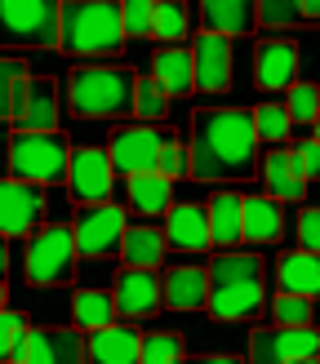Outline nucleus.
Listing matches in <instances>:
<instances>
[{
    "label": "nucleus",
    "mask_w": 320,
    "mask_h": 364,
    "mask_svg": "<svg viewBox=\"0 0 320 364\" xmlns=\"http://www.w3.org/2000/svg\"><path fill=\"white\" fill-rule=\"evenodd\" d=\"M258 124L254 112L218 107L191 116V178L201 182H236L258 169Z\"/></svg>",
    "instance_id": "f257e3e1"
},
{
    "label": "nucleus",
    "mask_w": 320,
    "mask_h": 364,
    "mask_svg": "<svg viewBox=\"0 0 320 364\" xmlns=\"http://www.w3.org/2000/svg\"><path fill=\"white\" fill-rule=\"evenodd\" d=\"M209 280L213 294L205 311L213 320H249L262 311V258L258 253H218L209 262Z\"/></svg>",
    "instance_id": "f03ea898"
},
{
    "label": "nucleus",
    "mask_w": 320,
    "mask_h": 364,
    "mask_svg": "<svg viewBox=\"0 0 320 364\" xmlns=\"http://www.w3.org/2000/svg\"><path fill=\"white\" fill-rule=\"evenodd\" d=\"M134 94H138V76L124 67H76L63 80V98L71 107V116H85V120L129 116Z\"/></svg>",
    "instance_id": "7ed1b4c3"
},
{
    "label": "nucleus",
    "mask_w": 320,
    "mask_h": 364,
    "mask_svg": "<svg viewBox=\"0 0 320 364\" xmlns=\"http://www.w3.org/2000/svg\"><path fill=\"white\" fill-rule=\"evenodd\" d=\"M124 45V14L107 0H71L63 5V45L67 58H112Z\"/></svg>",
    "instance_id": "20e7f679"
},
{
    "label": "nucleus",
    "mask_w": 320,
    "mask_h": 364,
    "mask_svg": "<svg viewBox=\"0 0 320 364\" xmlns=\"http://www.w3.org/2000/svg\"><path fill=\"white\" fill-rule=\"evenodd\" d=\"M67 173H71V147L58 129L53 134H14L9 138V178L45 187V182H58Z\"/></svg>",
    "instance_id": "39448f33"
},
{
    "label": "nucleus",
    "mask_w": 320,
    "mask_h": 364,
    "mask_svg": "<svg viewBox=\"0 0 320 364\" xmlns=\"http://www.w3.org/2000/svg\"><path fill=\"white\" fill-rule=\"evenodd\" d=\"M76 231L71 227H45L27 235V253H23V271H27V284L36 289H49V284H67L76 276Z\"/></svg>",
    "instance_id": "423d86ee"
},
{
    "label": "nucleus",
    "mask_w": 320,
    "mask_h": 364,
    "mask_svg": "<svg viewBox=\"0 0 320 364\" xmlns=\"http://www.w3.org/2000/svg\"><path fill=\"white\" fill-rule=\"evenodd\" d=\"M5 45H31V49H58L63 45V5L53 0H5L0 5Z\"/></svg>",
    "instance_id": "0eeeda50"
},
{
    "label": "nucleus",
    "mask_w": 320,
    "mask_h": 364,
    "mask_svg": "<svg viewBox=\"0 0 320 364\" xmlns=\"http://www.w3.org/2000/svg\"><path fill=\"white\" fill-rule=\"evenodd\" d=\"M5 116L14 134H53L58 124V89L53 80H23L5 94Z\"/></svg>",
    "instance_id": "6e6552de"
},
{
    "label": "nucleus",
    "mask_w": 320,
    "mask_h": 364,
    "mask_svg": "<svg viewBox=\"0 0 320 364\" xmlns=\"http://www.w3.org/2000/svg\"><path fill=\"white\" fill-rule=\"evenodd\" d=\"M320 360V333L311 329H284V324H267V329L249 333V364H302Z\"/></svg>",
    "instance_id": "1a4fd4ad"
},
{
    "label": "nucleus",
    "mask_w": 320,
    "mask_h": 364,
    "mask_svg": "<svg viewBox=\"0 0 320 364\" xmlns=\"http://www.w3.org/2000/svg\"><path fill=\"white\" fill-rule=\"evenodd\" d=\"M169 134H160L156 124H124V129L112 134V169L124 178H138V173H156L160 169V151H165Z\"/></svg>",
    "instance_id": "9d476101"
},
{
    "label": "nucleus",
    "mask_w": 320,
    "mask_h": 364,
    "mask_svg": "<svg viewBox=\"0 0 320 364\" xmlns=\"http://www.w3.org/2000/svg\"><path fill=\"white\" fill-rule=\"evenodd\" d=\"M76 249H80V258H107L112 249L124 245V231H129V218H124L120 205H85L76 213Z\"/></svg>",
    "instance_id": "9b49d317"
},
{
    "label": "nucleus",
    "mask_w": 320,
    "mask_h": 364,
    "mask_svg": "<svg viewBox=\"0 0 320 364\" xmlns=\"http://www.w3.org/2000/svg\"><path fill=\"white\" fill-rule=\"evenodd\" d=\"M112 156L102 147H76L71 151V173H67V191L80 205H107L112 200Z\"/></svg>",
    "instance_id": "f8f14e48"
},
{
    "label": "nucleus",
    "mask_w": 320,
    "mask_h": 364,
    "mask_svg": "<svg viewBox=\"0 0 320 364\" xmlns=\"http://www.w3.org/2000/svg\"><path fill=\"white\" fill-rule=\"evenodd\" d=\"M116 311L124 320H147L165 306V276L156 271H142V267H124L116 276Z\"/></svg>",
    "instance_id": "ddd939ff"
},
{
    "label": "nucleus",
    "mask_w": 320,
    "mask_h": 364,
    "mask_svg": "<svg viewBox=\"0 0 320 364\" xmlns=\"http://www.w3.org/2000/svg\"><path fill=\"white\" fill-rule=\"evenodd\" d=\"M41 218H45V191L31 187V182L5 178V187H0V227H5V235H14V240L36 235Z\"/></svg>",
    "instance_id": "4468645a"
},
{
    "label": "nucleus",
    "mask_w": 320,
    "mask_h": 364,
    "mask_svg": "<svg viewBox=\"0 0 320 364\" xmlns=\"http://www.w3.org/2000/svg\"><path fill=\"white\" fill-rule=\"evenodd\" d=\"M9 364H89V338L76 329H36Z\"/></svg>",
    "instance_id": "2eb2a0df"
},
{
    "label": "nucleus",
    "mask_w": 320,
    "mask_h": 364,
    "mask_svg": "<svg viewBox=\"0 0 320 364\" xmlns=\"http://www.w3.org/2000/svg\"><path fill=\"white\" fill-rule=\"evenodd\" d=\"M191 58H196V89H201V94H223V89H231V41L227 36L201 31L191 41Z\"/></svg>",
    "instance_id": "dca6fc26"
},
{
    "label": "nucleus",
    "mask_w": 320,
    "mask_h": 364,
    "mask_svg": "<svg viewBox=\"0 0 320 364\" xmlns=\"http://www.w3.org/2000/svg\"><path fill=\"white\" fill-rule=\"evenodd\" d=\"M298 45L294 41H267L254 53V80L258 89L276 94V89H294L298 80Z\"/></svg>",
    "instance_id": "f3484780"
},
{
    "label": "nucleus",
    "mask_w": 320,
    "mask_h": 364,
    "mask_svg": "<svg viewBox=\"0 0 320 364\" xmlns=\"http://www.w3.org/2000/svg\"><path fill=\"white\" fill-rule=\"evenodd\" d=\"M89 364H142V333L120 320L89 333Z\"/></svg>",
    "instance_id": "a211bd4d"
},
{
    "label": "nucleus",
    "mask_w": 320,
    "mask_h": 364,
    "mask_svg": "<svg viewBox=\"0 0 320 364\" xmlns=\"http://www.w3.org/2000/svg\"><path fill=\"white\" fill-rule=\"evenodd\" d=\"M165 240L174 249H183V253H201L213 245V231H209V209L201 205H174L165 213Z\"/></svg>",
    "instance_id": "6ab92c4d"
},
{
    "label": "nucleus",
    "mask_w": 320,
    "mask_h": 364,
    "mask_svg": "<svg viewBox=\"0 0 320 364\" xmlns=\"http://www.w3.org/2000/svg\"><path fill=\"white\" fill-rule=\"evenodd\" d=\"M209 294H213L209 267H169L165 271V306H174V311L209 306Z\"/></svg>",
    "instance_id": "aec40b11"
},
{
    "label": "nucleus",
    "mask_w": 320,
    "mask_h": 364,
    "mask_svg": "<svg viewBox=\"0 0 320 364\" xmlns=\"http://www.w3.org/2000/svg\"><path fill=\"white\" fill-rule=\"evenodd\" d=\"M262 182L272 200H302L307 196V178H302L298 160H294V147H276L262 156Z\"/></svg>",
    "instance_id": "412c9836"
},
{
    "label": "nucleus",
    "mask_w": 320,
    "mask_h": 364,
    "mask_svg": "<svg viewBox=\"0 0 320 364\" xmlns=\"http://www.w3.org/2000/svg\"><path fill=\"white\" fill-rule=\"evenodd\" d=\"M209 231H213V245L223 253H231L245 240V196L236 191H218L209 200Z\"/></svg>",
    "instance_id": "4be33fe9"
},
{
    "label": "nucleus",
    "mask_w": 320,
    "mask_h": 364,
    "mask_svg": "<svg viewBox=\"0 0 320 364\" xmlns=\"http://www.w3.org/2000/svg\"><path fill=\"white\" fill-rule=\"evenodd\" d=\"M276 284L280 294H298V298H320V253H284L276 262Z\"/></svg>",
    "instance_id": "5701e85b"
},
{
    "label": "nucleus",
    "mask_w": 320,
    "mask_h": 364,
    "mask_svg": "<svg viewBox=\"0 0 320 364\" xmlns=\"http://www.w3.org/2000/svg\"><path fill=\"white\" fill-rule=\"evenodd\" d=\"M201 18H205V31L231 41V36H245L258 27V5H245V0H205Z\"/></svg>",
    "instance_id": "b1692460"
},
{
    "label": "nucleus",
    "mask_w": 320,
    "mask_h": 364,
    "mask_svg": "<svg viewBox=\"0 0 320 364\" xmlns=\"http://www.w3.org/2000/svg\"><path fill=\"white\" fill-rule=\"evenodd\" d=\"M151 80L165 89V94H191L196 89V58H191V49H156V58H151Z\"/></svg>",
    "instance_id": "393cba45"
},
{
    "label": "nucleus",
    "mask_w": 320,
    "mask_h": 364,
    "mask_svg": "<svg viewBox=\"0 0 320 364\" xmlns=\"http://www.w3.org/2000/svg\"><path fill=\"white\" fill-rule=\"evenodd\" d=\"M165 227H147V223H138L124 231V245H120V262L124 267H142V271H156L160 262H165Z\"/></svg>",
    "instance_id": "a878e982"
},
{
    "label": "nucleus",
    "mask_w": 320,
    "mask_h": 364,
    "mask_svg": "<svg viewBox=\"0 0 320 364\" xmlns=\"http://www.w3.org/2000/svg\"><path fill=\"white\" fill-rule=\"evenodd\" d=\"M284 231V213L280 200L272 196H245V240L249 245H272Z\"/></svg>",
    "instance_id": "bb28decb"
},
{
    "label": "nucleus",
    "mask_w": 320,
    "mask_h": 364,
    "mask_svg": "<svg viewBox=\"0 0 320 364\" xmlns=\"http://www.w3.org/2000/svg\"><path fill=\"white\" fill-rule=\"evenodd\" d=\"M116 294H107V289H80L76 298H71V320H76L80 333H98L107 324H116Z\"/></svg>",
    "instance_id": "cd10ccee"
},
{
    "label": "nucleus",
    "mask_w": 320,
    "mask_h": 364,
    "mask_svg": "<svg viewBox=\"0 0 320 364\" xmlns=\"http://www.w3.org/2000/svg\"><path fill=\"white\" fill-rule=\"evenodd\" d=\"M129 209L142 213V218L169 213L174 209V182L165 173H138V178H129Z\"/></svg>",
    "instance_id": "c85d7f7f"
},
{
    "label": "nucleus",
    "mask_w": 320,
    "mask_h": 364,
    "mask_svg": "<svg viewBox=\"0 0 320 364\" xmlns=\"http://www.w3.org/2000/svg\"><path fill=\"white\" fill-rule=\"evenodd\" d=\"M187 27H191V14L187 5H174V0H165V5H156V41H165V45H178V41H187Z\"/></svg>",
    "instance_id": "c756f323"
},
{
    "label": "nucleus",
    "mask_w": 320,
    "mask_h": 364,
    "mask_svg": "<svg viewBox=\"0 0 320 364\" xmlns=\"http://www.w3.org/2000/svg\"><path fill=\"white\" fill-rule=\"evenodd\" d=\"M187 347L178 333H147L142 338V364H183Z\"/></svg>",
    "instance_id": "7c9ffc66"
},
{
    "label": "nucleus",
    "mask_w": 320,
    "mask_h": 364,
    "mask_svg": "<svg viewBox=\"0 0 320 364\" xmlns=\"http://www.w3.org/2000/svg\"><path fill=\"white\" fill-rule=\"evenodd\" d=\"M254 124H258V138L262 142H284L289 138V107H280V102H262L254 107Z\"/></svg>",
    "instance_id": "2f4dec72"
},
{
    "label": "nucleus",
    "mask_w": 320,
    "mask_h": 364,
    "mask_svg": "<svg viewBox=\"0 0 320 364\" xmlns=\"http://www.w3.org/2000/svg\"><path fill=\"white\" fill-rule=\"evenodd\" d=\"M31 333H36V329L27 324L23 311H5V316H0V355H5V360H18V351L27 347Z\"/></svg>",
    "instance_id": "473e14b6"
},
{
    "label": "nucleus",
    "mask_w": 320,
    "mask_h": 364,
    "mask_svg": "<svg viewBox=\"0 0 320 364\" xmlns=\"http://www.w3.org/2000/svg\"><path fill=\"white\" fill-rule=\"evenodd\" d=\"M272 320L284 324V329H307L311 324V298H298V294L272 298Z\"/></svg>",
    "instance_id": "72a5a7b5"
},
{
    "label": "nucleus",
    "mask_w": 320,
    "mask_h": 364,
    "mask_svg": "<svg viewBox=\"0 0 320 364\" xmlns=\"http://www.w3.org/2000/svg\"><path fill=\"white\" fill-rule=\"evenodd\" d=\"M284 107H289V120L294 124H316L320 120V89L316 85H294Z\"/></svg>",
    "instance_id": "f704fd0d"
},
{
    "label": "nucleus",
    "mask_w": 320,
    "mask_h": 364,
    "mask_svg": "<svg viewBox=\"0 0 320 364\" xmlns=\"http://www.w3.org/2000/svg\"><path fill=\"white\" fill-rule=\"evenodd\" d=\"M165 107H169V94H165V89H160L156 80H138L134 116H142V120H165Z\"/></svg>",
    "instance_id": "c9c22d12"
},
{
    "label": "nucleus",
    "mask_w": 320,
    "mask_h": 364,
    "mask_svg": "<svg viewBox=\"0 0 320 364\" xmlns=\"http://www.w3.org/2000/svg\"><path fill=\"white\" fill-rule=\"evenodd\" d=\"M120 14H124V36L156 31V5L151 0H129V5H120Z\"/></svg>",
    "instance_id": "e433bc0d"
},
{
    "label": "nucleus",
    "mask_w": 320,
    "mask_h": 364,
    "mask_svg": "<svg viewBox=\"0 0 320 364\" xmlns=\"http://www.w3.org/2000/svg\"><path fill=\"white\" fill-rule=\"evenodd\" d=\"M258 23H267V27H294V23H302V14H298V5L289 0H262L258 5Z\"/></svg>",
    "instance_id": "4c0bfd02"
},
{
    "label": "nucleus",
    "mask_w": 320,
    "mask_h": 364,
    "mask_svg": "<svg viewBox=\"0 0 320 364\" xmlns=\"http://www.w3.org/2000/svg\"><path fill=\"white\" fill-rule=\"evenodd\" d=\"M156 173H165L169 182L174 178H183V173H191V151H183V147H178V142L169 138L165 142V151H160V169Z\"/></svg>",
    "instance_id": "58836bf2"
},
{
    "label": "nucleus",
    "mask_w": 320,
    "mask_h": 364,
    "mask_svg": "<svg viewBox=\"0 0 320 364\" xmlns=\"http://www.w3.org/2000/svg\"><path fill=\"white\" fill-rule=\"evenodd\" d=\"M298 245L307 253H320V209H302L298 213Z\"/></svg>",
    "instance_id": "ea45409f"
},
{
    "label": "nucleus",
    "mask_w": 320,
    "mask_h": 364,
    "mask_svg": "<svg viewBox=\"0 0 320 364\" xmlns=\"http://www.w3.org/2000/svg\"><path fill=\"white\" fill-rule=\"evenodd\" d=\"M294 160H298L302 178H320V142H316V138L298 142V147H294Z\"/></svg>",
    "instance_id": "a19ab883"
},
{
    "label": "nucleus",
    "mask_w": 320,
    "mask_h": 364,
    "mask_svg": "<svg viewBox=\"0 0 320 364\" xmlns=\"http://www.w3.org/2000/svg\"><path fill=\"white\" fill-rule=\"evenodd\" d=\"M0 80H5V94H9L14 85L31 80V76H27V63H23V58H5V63H0Z\"/></svg>",
    "instance_id": "79ce46f5"
},
{
    "label": "nucleus",
    "mask_w": 320,
    "mask_h": 364,
    "mask_svg": "<svg viewBox=\"0 0 320 364\" xmlns=\"http://www.w3.org/2000/svg\"><path fill=\"white\" fill-rule=\"evenodd\" d=\"M298 14L302 23H320V0H298Z\"/></svg>",
    "instance_id": "37998d69"
},
{
    "label": "nucleus",
    "mask_w": 320,
    "mask_h": 364,
    "mask_svg": "<svg viewBox=\"0 0 320 364\" xmlns=\"http://www.w3.org/2000/svg\"><path fill=\"white\" fill-rule=\"evenodd\" d=\"M183 364H240L236 355H196V360H183Z\"/></svg>",
    "instance_id": "c03bdc74"
},
{
    "label": "nucleus",
    "mask_w": 320,
    "mask_h": 364,
    "mask_svg": "<svg viewBox=\"0 0 320 364\" xmlns=\"http://www.w3.org/2000/svg\"><path fill=\"white\" fill-rule=\"evenodd\" d=\"M311 129H316V134H311V138H316V142H320V120H316V124H311Z\"/></svg>",
    "instance_id": "a18cd8bd"
},
{
    "label": "nucleus",
    "mask_w": 320,
    "mask_h": 364,
    "mask_svg": "<svg viewBox=\"0 0 320 364\" xmlns=\"http://www.w3.org/2000/svg\"><path fill=\"white\" fill-rule=\"evenodd\" d=\"M302 364H320V360H302Z\"/></svg>",
    "instance_id": "49530a36"
}]
</instances>
